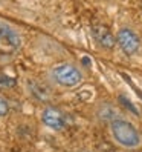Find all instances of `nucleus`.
<instances>
[{
    "label": "nucleus",
    "mask_w": 142,
    "mask_h": 152,
    "mask_svg": "<svg viewBox=\"0 0 142 152\" xmlns=\"http://www.w3.org/2000/svg\"><path fill=\"white\" fill-rule=\"evenodd\" d=\"M52 77H54V80L58 85L66 86V88L76 86L83 78L79 69L74 65H69V63L57 65L54 69H52Z\"/></svg>",
    "instance_id": "2"
},
{
    "label": "nucleus",
    "mask_w": 142,
    "mask_h": 152,
    "mask_svg": "<svg viewBox=\"0 0 142 152\" xmlns=\"http://www.w3.org/2000/svg\"><path fill=\"white\" fill-rule=\"evenodd\" d=\"M0 29H2V25H0Z\"/></svg>",
    "instance_id": "11"
},
{
    "label": "nucleus",
    "mask_w": 142,
    "mask_h": 152,
    "mask_svg": "<svg viewBox=\"0 0 142 152\" xmlns=\"http://www.w3.org/2000/svg\"><path fill=\"white\" fill-rule=\"evenodd\" d=\"M20 35L9 26H3L0 29V48H8V49H17L20 46Z\"/></svg>",
    "instance_id": "6"
},
{
    "label": "nucleus",
    "mask_w": 142,
    "mask_h": 152,
    "mask_svg": "<svg viewBox=\"0 0 142 152\" xmlns=\"http://www.w3.org/2000/svg\"><path fill=\"white\" fill-rule=\"evenodd\" d=\"M110 131H112L113 138L124 148L133 149L141 145V134L127 120H121V118L113 120L110 124Z\"/></svg>",
    "instance_id": "1"
},
{
    "label": "nucleus",
    "mask_w": 142,
    "mask_h": 152,
    "mask_svg": "<svg viewBox=\"0 0 142 152\" xmlns=\"http://www.w3.org/2000/svg\"><path fill=\"white\" fill-rule=\"evenodd\" d=\"M116 42L127 56L136 54L141 48V40L138 37V34L130 28H121L116 35Z\"/></svg>",
    "instance_id": "3"
},
{
    "label": "nucleus",
    "mask_w": 142,
    "mask_h": 152,
    "mask_svg": "<svg viewBox=\"0 0 142 152\" xmlns=\"http://www.w3.org/2000/svg\"><path fill=\"white\" fill-rule=\"evenodd\" d=\"M9 111V106H8V102L3 97H0V117H5Z\"/></svg>",
    "instance_id": "9"
},
{
    "label": "nucleus",
    "mask_w": 142,
    "mask_h": 152,
    "mask_svg": "<svg viewBox=\"0 0 142 152\" xmlns=\"http://www.w3.org/2000/svg\"><path fill=\"white\" fill-rule=\"evenodd\" d=\"M83 61L86 63V66H90V60H89L87 57H84V58H83Z\"/></svg>",
    "instance_id": "10"
},
{
    "label": "nucleus",
    "mask_w": 142,
    "mask_h": 152,
    "mask_svg": "<svg viewBox=\"0 0 142 152\" xmlns=\"http://www.w3.org/2000/svg\"><path fill=\"white\" fill-rule=\"evenodd\" d=\"M41 120L48 128L54 129V131H61L66 126V117L64 114L55 109V108H46L41 114Z\"/></svg>",
    "instance_id": "5"
},
{
    "label": "nucleus",
    "mask_w": 142,
    "mask_h": 152,
    "mask_svg": "<svg viewBox=\"0 0 142 152\" xmlns=\"http://www.w3.org/2000/svg\"><path fill=\"white\" fill-rule=\"evenodd\" d=\"M17 85V80L8 74L0 72V89H11Z\"/></svg>",
    "instance_id": "7"
},
{
    "label": "nucleus",
    "mask_w": 142,
    "mask_h": 152,
    "mask_svg": "<svg viewBox=\"0 0 142 152\" xmlns=\"http://www.w3.org/2000/svg\"><path fill=\"white\" fill-rule=\"evenodd\" d=\"M92 35H93L95 42L104 49H113L115 45H116V37H115L113 32L105 25H101V23L93 25L92 26Z\"/></svg>",
    "instance_id": "4"
},
{
    "label": "nucleus",
    "mask_w": 142,
    "mask_h": 152,
    "mask_svg": "<svg viewBox=\"0 0 142 152\" xmlns=\"http://www.w3.org/2000/svg\"><path fill=\"white\" fill-rule=\"evenodd\" d=\"M119 102H121L124 106H125L127 109H130L133 114H136V115H138V109H136V106L133 104V103H130V102H128V100H127V98L124 97V95H119Z\"/></svg>",
    "instance_id": "8"
}]
</instances>
